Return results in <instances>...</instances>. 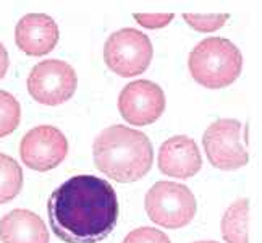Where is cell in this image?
<instances>
[{
    "instance_id": "13",
    "label": "cell",
    "mask_w": 262,
    "mask_h": 243,
    "mask_svg": "<svg viewBox=\"0 0 262 243\" xmlns=\"http://www.w3.org/2000/svg\"><path fill=\"white\" fill-rule=\"evenodd\" d=\"M248 217H249V201L246 198H238L228 206L220 224L222 237H224L227 243H249Z\"/></svg>"
},
{
    "instance_id": "9",
    "label": "cell",
    "mask_w": 262,
    "mask_h": 243,
    "mask_svg": "<svg viewBox=\"0 0 262 243\" xmlns=\"http://www.w3.org/2000/svg\"><path fill=\"white\" fill-rule=\"evenodd\" d=\"M68 154V141L58 128L39 125L29 130L19 143L23 164L36 172H49L63 162Z\"/></svg>"
},
{
    "instance_id": "16",
    "label": "cell",
    "mask_w": 262,
    "mask_h": 243,
    "mask_svg": "<svg viewBox=\"0 0 262 243\" xmlns=\"http://www.w3.org/2000/svg\"><path fill=\"white\" fill-rule=\"evenodd\" d=\"M230 15L222 13V15H194V13H185L183 19L185 22L196 29L199 33H212L217 31L222 26L227 23Z\"/></svg>"
},
{
    "instance_id": "6",
    "label": "cell",
    "mask_w": 262,
    "mask_h": 243,
    "mask_svg": "<svg viewBox=\"0 0 262 243\" xmlns=\"http://www.w3.org/2000/svg\"><path fill=\"white\" fill-rule=\"evenodd\" d=\"M78 88L75 68L63 60L50 58L34 65L28 76V91L36 103L55 107L73 97Z\"/></svg>"
},
{
    "instance_id": "10",
    "label": "cell",
    "mask_w": 262,
    "mask_h": 243,
    "mask_svg": "<svg viewBox=\"0 0 262 243\" xmlns=\"http://www.w3.org/2000/svg\"><path fill=\"white\" fill-rule=\"evenodd\" d=\"M58 37L57 23L46 13H28L15 28V43L29 57H42L52 52Z\"/></svg>"
},
{
    "instance_id": "8",
    "label": "cell",
    "mask_w": 262,
    "mask_h": 243,
    "mask_svg": "<svg viewBox=\"0 0 262 243\" xmlns=\"http://www.w3.org/2000/svg\"><path fill=\"white\" fill-rule=\"evenodd\" d=\"M118 110L129 125L154 124L165 110L164 89L150 79L131 81L118 96Z\"/></svg>"
},
{
    "instance_id": "11",
    "label": "cell",
    "mask_w": 262,
    "mask_h": 243,
    "mask_svg": "<svg viewBox=\"0 0 262 243\" xmlns=\"http://www.w3.org/2000/svg\"><path fill=\"white\" fill-rule=\"evenodd\" d=\"M157 164L162 174L173 178L194 177L203 167L199 148L193 138L177 135L168 138L159 149Z\"/></svg>"
},
{
    "instance_id": "14",
    "label": "cell",
    "mask_w": 262,
    "mask_h": 243,
    "mask_svg": "<svg viewBox=\"0 0 262 243\" xmlns=\"http://www.w3.org/2000/svg\"><path fill=\"white\" fill-rule=\"evenodd\" d=\"M23 188V170L18 162L0 153V205L15 199Z\"/></svg>"
},
{
    "instance_id": "5",
    "label": "cell",
    "mask_w": 262,
    "mask_h": 243,
    "mask_svg": "<svg viewBox=\"0 0 262 243\" xmlns=\"http://www.w3.org/2000/svg\"><path fill=\"white\" fill-rule=\"evenodd\" d=\"M150 39L139 29L125 28L110 34L104 46V62L114 73L131 78L144 73L152 60Z\"/></svg>"
},
{
    "instance_id": "1",
    "label": "cell",
    "mask_w": 262,
    "mask_h": 243,
    "mask_svg": "<svg viewBox=\"0 0 262 243\" xmlns=\"http://www.w3.org/2000/svg\"><path fill=\"white\" fill-rule=\"evenodd\" d=\"M54 234L65 243H97L117 226L118 199L114 187L96 175H75L47 202Z\"/></svg>"
},
{
    "instance_id": "18",
    "label": "cell",
    "mask_w": 262,
    "mask_h": 243,
    "mask_svg": "<svg viewBox=\"0 0 262 243\" xmlns=\"http://www.w3.org/2000/svg\"><path fill=\"white\" fill-rule=\"evenodd\" d=\"M136 22L147 29H159V28H164L167 26L170 22L173 19L172 13H156V15H146V13H135L133 15Z\"/></svg>"
},
{
    "instance_id": "20",
    "label": "cell",
    "mask_w": 262,
    "mask_h": 243,
    "mask_svg": "<svg viewBox=\"0 0 262 243\" xmlns=\"http://www.w3.org/2000/svg\"><path fill=\"white\" fill-rule=\"evenodd\" d=\"M194 243H219V241H214V240H201V241H194Z\"/></svg>"
},
{
    "instance_id": "15",
    "label": "cell",
    "mask_w": 262,
    "mask_h": 243,
    "mask_svg": "<svg viewBox=\"0 0 262 243\" xmlns=\"http://www.w3.org/2000/svg\"><path fill=\"white\" fill-rule=\"evenodd\" d=\"M21 120V106L13 94L0 89V138L12 135Z\"/></svg>"
},
{
    "instance_id": "4",
    "label": "cell",
    "mask_w": 262,
    "mask_h": 243,
    "mask_svg": "<svg viewBox=\"0 0 262 243\" xmlns=\"http://www.w3.org/2000/svg\"><path fill=\"white\" fill-rule=\"evenodd\" d=\"M144 208L154 224L165 229H181L196 214V198L186 185L157 181L146 193Z\"/></svg>"
},
{
    "instance_id": "19",
    "label": "cell",
    "mask_w": 262,
    "mask_h": 243,
    "mask_svg": "<svg viewBox=\"0 0 262 243\" xmlns=\"http://www.w3.org/2000/svg\"><path fill=\"white\" fill-rule=\"evenodd\" d=\"M10 65V58H8V52L4 47V44L0 43V81L4 79V76L7 75V70Z\"/></svg>"
},
{
    "instance_id": "2",
    "label": "cell",
    "mask_w": 262,
    "mask_h": 243,
    "mask_svg": "<svg viewBox=\"0 0 262 243\" xmlns=\"http://www.w3.org/2000/svg\"><path fill=\"white\" fill-rule=\"evenodd\" d=\"M94 164L99 172L118 184H131L146 177L154 160L150 139L125 125L105 128L94 141Z\"/></svg>"
},
{
    "instance_id": "17",
    "label": "cell",
    "mask_w": 262,
    "mask_h": 243,
    "mask_svg": "<svg viewBox=\"0 0 262 243\" xmlns=\"http://www.w3.org/2000/svg\"><path fill=\"white\" fill-rule=\"evenodd\" d=\"M123 243H172L162 230L154 227H138L125 237Z\"/></svg>"
},
{
    "instance_id": "3",
    "label": "cell",
    "mask_w": 262,
    "mask_h": 243,
    "mask_svg": "<svg viewBox=\"0 0 262 243\" xmlns=\"http://www.w3.org/2000/svg\"><path fill=\"white\" fill-rule=\"evenodd\" d=\"M188 68L196 83L204 88H227L241 75L243 55L231 40L207 37L191 50Z\"/></svg>"
},
{
    "instance_id": "12",
    "label": "cell",
    "mask_w": 262,
    "mask_h": 243,
    "mask_svg": "<svg viewBox=\"0 0 262 243\" xmlns=\"http://www.w3.org/2000/svg\"><path fill=\"white\" fill-rule=\"evenodd\" d=\"M0 240L4 243H49V232L36 212L13 209L0 219Z\"/></svg>"
},
{
    "instance_id": "7",
    "label": "cell",
    "mask_w": 262,
    "mask_h": 243,
    "mask_svg": "<svg viewBox=\"0 0 262 243\" xmlns=\"http://www.w3.org/2000/svg\"><path fill=\"white\" fill-rule=\"evenodd\" d=\"M209 162L220 170H236L248 164L249 154L241 143V124L235 118H220L210 124L203 136Z\"/></svg>"
}]
</instances>
